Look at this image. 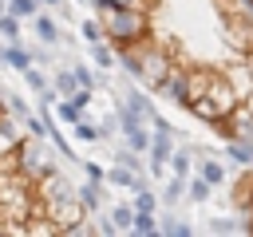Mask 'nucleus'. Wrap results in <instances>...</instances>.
Here are the masks:
<instances>
[{"label": "nucleus", "mask_w": 253, "mask_h": 237, "mask_svg": "<svg viewBox=\"0 0 253 237\" xmlns=\"http://www.w3.org/2000/svg\"><path fill=\"white\" fill-rule=\"evenodd\" d=\"M210 198H213V186L194 170V174H190V182H186V201H190V205H206Z\"/></svg>", "instance_id": "nucleus-14"}, {"label": "nucleus", "mask_w": 253, "mask_h": 237, "mask_svg": "<svg viewBox=\"0 0 253 237\" xmlns=\"http://www.w3.org/2000/svg\"><path fill=\"white\" fill-rule=\"evenodd\" d=\"M150 91H154V99H162V103L186 107V103H190V63H186V59H178V63L162 75V83H154Z\"/></svg>", "instance_id": "nucleus-2"}, {"label": "nucleus", "mask_w": 253, "mask_h": 237, "mask_svg": "<svg viewBox=\"0 0 253 237\" xmlns=\"http://www.w3.org/2000/svg\"><path fill=\"white\" fill-rule=\"evenodd\" d=\"M4 12H8V0H0V16H4Z\"/></svg>", "instance_id": "nucleus-29"}, {"label": "nucleus", "mask_w": 253, "mask_h": 237, "mask_svg": "<svg viewBox=\"0 0 253 237\" xmlns=\"http://www.w3.org/2000/svg\"><path fill=\"white\" fill-rule=\"evenodd\" d=\"M107 217H111V225H115L119 233H130V225H134V205H130V201H115V205L107 209Z\"/></svg>", "instance_id": "nucleus-16"}, {"label": "nucleus", "mask_w": 253, "mask_h": 237, "mask_svg": "<svg viewBox=\"0 0 253 237\" xmlns=\"http://www.w3.org/2000/svg\"><path fill=\"white\" fill-rule=\"evenodd\" d=\"M20 79H24V87H28V91H32L36 99H40V95H43V91L51 87V75H47V67H40V63H32V67H28V71H24Z\"/></svg>", "instance_id": "nucleus-15"}, {"label": "nucleus", "mask_w": 253, "mask_h": 237, "mask_svg": "<svg viewBox=\"0 0 253 237\" xmlns=\"http://www.w3.org/2000/svg\"><path fill=\"white\" fill-rule=\"evenodd\" d=\"M55 118H59V122H63V126L71 130V126H75V122L83 118V111L75 107V99H55Z\"/></svg>", "instance_id": "nucleus-20"}, {"label": "nucleus", "mask_w": 253, "mask_h": 237, "mask_svg": "<svg viewBox=\"0 0 253 237\" xmlns=\"http://www.w3.org/2000/svg\"><path fill=\"white\" fill-rule=\"evenodd\" d=\"M206 95L213 99V107L221 111V115H229L237 103H241V95H237V87H233V79H229V71H213V79H210V87H206Z\"/></svg>", "instance_id": "nucleus-4"}, {"label": "nucleus", "mask_w": 253, "mask_h": 237, "mask_svg": "<svg viewBox=\"0 0 253 237\" xmlns=\"http://www.w3.org/2000/svg\"><path fill=\"white\" fill-rule=\"evenodd\" d=\"M4 95H8V111H12L16 118H28V115H32V103H28L24 95H16V91H4Z\"/></svg>", "instance_id": "nucleus-25"}, {"label": "nucleus", "mask_w": 253, "mask_h": 237, "mask_svg": "<svg viewBox=\"0 0 253 237\" xmlns=\"http://www.w3.org/2000/svg\"><path fill=\"white\" fill-rule=\"evenodd\" d=\"M158 233L162 237H194L198 225L186 221V217H178V213H158Z\"/></svg>", "instance_id": "nucleus-8"}, {"label": "nucleus", "mask_w": 253, "mask_h": 237, "mask_svg": "<svg viewBox=\"0 0 253 237\" xmlns=\"http://www.w3.org/2000/svg\"><path fill=\"white\" fill-rule=\"evenodd\" d=\"M71 138H75V142H103V130H99V122L79 118V122L71 126Z\"/></svg>", "instance_id": "nucleus-21"}, {"label": "nucleus", "mask_w": 253, "mask_h": 237, "mask_svg": "<svg viewBox=\"0 0 253 237\" xmlns=\"http://www.w3.org/2000/svg\"><path fill=\"white\" fill-rule=\"evenodd\" d=\"M79 40L83 43H99V40H107V32H103V20L91 12L87 20H79Z\"/></svg>", "instance_id": "nucleus-17"}, {"label": "nucleus", "mask_w": 253, "mask_h": 237, "mask_svg": "<svg viewBox=\"0 0 253 237\" xmlns=\"http://www.w3.org/2000/svg\"><path fill=\"white\" fill-rule=\"evenodd\" d=\"M225 158H229L237 170H249V166H253V142H241V138H225Z\"/></svg>", "instance_id": "nucleus-13"}, {"label": "nucleus", "mask_w": 253, "mask_h": 237, "mask_svg": "<svg viewBox=\"0 0 253 237\" xmlns=\"http://www.w3.org/2000/svg\"><path fill=\"white\" fill-rule=\"evenodd\" d=\"M95 16L103 20L107 43H115V47H130V43H142V40L154 36V12H146V8L103 4V8H95Z\"/></svg>", "instance_id": "nucleus-1"}, {"label": "nucleus", "mask_w": 253, "mask_h": 237, "mask_svg": "<svg viewBox=\"0 0 253 237\" xmlns=\"http://www.w3.org/2000/svg\"><path fill=\"white\" fill-rule=\"evenodd\" d=\"M40 8H43L40 0H8V12H16L20 20H32V16L40 12Z\"/></svg>", "instance_id": "nucleus-24"}, {"label": "nucleus", "mask_w": 253, "mask_h": 237, "mask_svg": "<svg viewBox=\"0 0 253 237\" xmlns=\"http://www.w3.org/2000/svg\"><path fill=\"white\" fill-rule=\"evenodd\" d=\"M75 198L83 201V209H87L91 217H99V213L107 209V182H95V178H83V182L75 186Z\"/></svg>", "instance_id": "nucleus-6"}, {"label": "nucleus", "mask_w": 253, "mask_h": 237, "mask_svg": "<svg viewBox=\"0 0 253 237\" xmlns=\"http://www.w3.org/2000/svg\"><path fill=\"white\" fill-rule=\"evenodd\" d=\"M87 51H91V59H95L99 71H115V67H119V47H115V43L99 40V43H87Z\"/></svg>", "instance_id": "nucleus-10"}, {"label": "nucleus", "mask_w": 253, "mask_h": 237, "mask_svg": "<svg viewBox=\"0 0 253 237\" xmlns=\"http://www.w3.org/2000/svg\"><path fill=\"white\" fill-rule=\"evenodd\" d=\"M111 162H123V166H130V170H138V174L146 170V162H142V154H138V150H130L126 142H123V146H119V150L111 154Z\"/></svg>", "instance_id": "nucleus-23"}, {"label": "nucleus", "mask_w": 253, "mask_h": 237, "mask_svg": "<svg viewBox=\"0 0 253 237\" xmlns=\"http://www.w3.org/2000/svg\"><path fill=\"white\" fill-rule=\"evenodd\" d=\"M71 67H75V79H79V87H91V91H99V67H91V63H83V59H71Z\"/></svg>", "instance_id": "nucleus-19"}, {"label": "nucleus", "mask_w": 253, "mask_h": 237, "mask_svg": "<svg viewBox=\"0 0 253 237\" xmlns=\"http://www.w3.org/2000/svg\"><path fill=\"white\" fill-rule=\"evenodd\" d=\"M28 28H32L36 40H43V43H51V47H59V43L67 40V28L59 24V16H55L51 8H40V12L28 20Z\"/></svg>", "instance_id": "nucleus-3"}, {"label": "nucleus", "mask_w": 253, "mask_h": 237, "mask_svg": "<svg viewBox=\"0 0 253 237\" xmlns=\"http://www.w3.org/2000/svg\"><path fill=\"white\" fill-rule=\"evenodd\" d=\"M24 28H28V20H20L16 12H4L0 16V36L12 43V40H24Z\"/></svg>", "instance_id": "nucleus-18"}, {"label": "nucleus", "mask_w": 253, "mask_h": 237, "mask_svg": "<svg viewBox=\"0 0 253 237\" xmlns=\"http://www.w3.org/2000/svg\"><path fill=\"white\" fill-rule=\"evenodd\" d=\"M71 4H83V8H91V4H95V0H71Z\"/></svg>", "instance_id": "nucleus-28"}, {"label": "nucleus", "mask_w": 253, "mask_h": 237, "mask_svg": "<svg viewBox=\"0 0 253 237\" xmlns=\"http://www.w3.org/2000/svg\"><path fill=\"white\" fill-rule=\"evenodd\" d=\"M40 4H43V8H51V12H55V8H63V4H67V0H40Z\"/></svg>", "instance_id": "nucleus-27"}, {"label": "nucleus", "mask_w": 253, "mask_h": 237, "mask_svg": "<svg viewBox=\"0 0 253 237\" xmlns=\"http://www.w3.org/2000/svg\"><path fill=\"white\" fill-rule=\"evenodd\" d=\"M51 87L59 91V99H71L79 91V79H75V67L63 63V67H51Z\"/></svg>", "instance_id": "nucleus-11"}, {"label": "nucleus", "mask_w": 253, "mask_h": 237, "mask_svg": "<svg viewBox=\"0 0 253 237\" xmlns=\"http://www.w3.org/2000/svg\"><path fill=\"white\" fill-rule=\"evenodd\" d=\"M79 170H83V178H95V182H107V166H99L95 158H79Z\"/></svg>", "instance_id": "nucleus-26"}, {"label": "nucleus", "mask_w": 253, "mask_h": 237, "mask_svg": "<svg viewBox=\"0 0 253 237\" xmlns=\"http://www.w3.org/2000/svg\"><path fill=\"white\" fill-rule=\"evenodd\" d=\"M245 107H249V111H253V91H249V99H245Z\"/></svg>", "instance_id": "nucleus-30"}, {"label": "nucleus", "mask_w": 253, "mask_h": 237, "mask_svg": "<svg viewBox=\"0 0 253 237\" xmlns=\"http://www.w3.org/2000/svg\"><path fill=\"white\" fill-rule=\"evenodd\" d=\"M107 186H115V190H126V194H134V190L150 186V178H146V170L138 174V170L123 166V162H111V166H107Z\"/></svg>", "instance_id": "nucleus-5"}, {"label": "nucleus", "mask_w": 253, "mask_h": 237, "mask_svg": "<svg viewBox=\"0 0 253 237\" xmlns=\"http://www.w3.org/2000/svg\"><path fill=\"white\" fill-rule=\"evenodd\" d=\"M186 182L190 178H182V174H166V182H162V190H158V198H162V205H178L182 198H186Z\"/></svg>", "instance_id": "nucleus-12"}, {"label": "nucleus", "mask_w": 253, "mask_h": 237, "mask_svg": "<svg viewBox=\"0 0 253 237\" xmlns=\"http://www.w3.org/2000/svg\"><path fill=\"white\" fill-rule=\"evenodd\" d=\"M32 63H36V59H32V47H28V40H12V43L4 47V67H8V71L24 75Z\"/></svg>", "instance_id": "nucleus-7"}, {"label": "nucleus", "mask_w": 253, "mask_h": 237, "mask_svg": "<svg viewBox=\"0 0 253 237\" xmlns=\"http://www.w3.org/2000/svg\"><path fill=\"white\" fill-rule=\"evenodd\" d=\"M170 170H174V174H182V178H190V174H194V146L174 150V154H170Z\"/></svg>", "instance_id": "nucleus-22"}, {"label": "nucleus", "mask_w": 253, "mask_h": 237, "mask_svg": "<svg viewBox=\"0 0 253 237\" xmlns=\"http://www.w3.org/2000/svg\"><path fill=\"white\" fill-rule=\"evenodd\" d=\"M206 233H213V237H237V233H253V229L237 213V217H213V221H206Z\"/></svg>", "instance_id": "nucleus-9"}]
</instances>
